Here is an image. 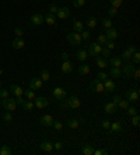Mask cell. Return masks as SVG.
<instances>
[{"mask_svg":"<svg viewBox=\"0 0 140 155\" xmlns=\"http://www.w3.org/2000/svg\"><path fill=\"white\" fill-rule=\"evenodd\" d=\"M97 27V18L95 17H88L87 18V28L93 29V28Z\"/></svg>","mask_w":140,"mask_h":155,"instance_id":"31","label":"cell"},{"mask_svg":"<svg viewBox=\"0 0 140 155\" xmlns=\"http://www.w3.org/2000/svg\"><path fill=\"white\" fill-rule=\"evenodd\" d=\"M1 106L4 108L6 110H9V112H13V110H15V108H17V102H15V99H13V98H6V99H1Z\"/></svg>","mask_w":140,"mask_h":155,"instance_id":"3","label":"cell"},{"mask_svg":"<svg viewBox=\"0 0 140 155\" xmlns=\"http://www.w3.org/2000/svg\"><path fill=\"white\" fill-rule=\"evenodd\" d=\"M60 57H62V60H63V62H65V60H69V53H67V52H63Z\"/></svg>","mask_w":140,"mask_h":155,"instance_id":"61","label":"cell"},{"mask_svg":"<svg viewBox=\"0 0 140 155\" xmlns=\"http://www.w3.org/2000/svg\"><path fill=\"white\" fill-rule=\"evenodd\" d=\"M45 23L48 24V25H56V18H55V14H51V13H48L45 17Z\"/></svg>","mask_w":140,"mask_h":155,"instance_id":"26","label":"cell"},{"mask_svg":"<svg viewBox=\"0 0 140 155\" xmlns=\"http://www.w3.org/2000/svg\"><path fill=\"white\" fill-rule=\"evenodd\" d=\"M73 29H74V32H81L84 29V24L81 23V21H74V24H73Z\"/></svg>","mask_w":140,"mask_h":155,"instance_id":"32","label":"cell"},{"mask_svg":"<svg viewBox=\"0 0 140 155\" xmlns=\"http://www.w3.org/2000/svg\"><path fill=\"white\" fill-rule=\"evenodd\" d=\"M126 110H127V115H129V116H133V115L137 113V109H136L135 106H129Z\"/></svg>","mask_w":140,"mask_h":155,"instance_id":"52","label":"cell"},{"mask_svg":"<svg viewBox=\"0 0 140 155\" xmlns=\"http://www.w3.org/2000/svg\"><path fill=\"white\" fill-rule=\"evenodd\" d=\"M65 102H62V106L63 108H70V109H79L80 105H81V102H80V99L77 98L76 95L73 96H69L67 99H63Z\"/></svg>","mask_w":140,"mask_h":155,"instance_id":"1","label":"cell"},{"mask_svg":"<svg viewBox=\"0 0 140 155\" xmlns=\"http://www.w3.org/2000/svg\"><path fill=\"white\" fill-rule=\"evenodd\" d=\"M15 102H17V105H20V106H21V104H23V102H24L23 96H15Z\"/></svg>","mask_w":140,"mask_h":155,"instance_id":"60","label":"cell"},{"mask_svg":"<svg viewBox=\"0 0 140 155\" xmlns=\"http://www.w3.org/2000/svg\"><path fill=\"white\" fill-rule=\"evenodd\" d=\"M9 91H10V94H13V95H15V96H23V94H24V90L20 85H15V84H13V85H10L9 87Z\"/></svg>","mask_w":140,"mask_h":155,"instance_id":"14","label":"cell"},{"mask_svg":"<svg viewBox=\"0 0 140 155\" xmlns=\"http://www.w3.org/2000/svg\"><path fill=\"white\" fill-rule=\"evenodd\" d=\"M109 130H111V133L122 131V123L121 122H113V123H111V126H109Z\"/></svg>","mask_w":140,"mask_h":155,"instance_id":"27","label":"cell"},{"mask_svg":"<svg viewBox=\"0 0 140 155\" xmlns=\"http://www.w3.org/2000/svg\"><path fill=\"white\" fill-rule=\"evenodd\" d=\"M87 55H88L87 50L80 49V50H77V53H76V59L80 60V62H84V60H87V57H88Z\"/></svg>","mask_w":140,"mask_h":155,"instance_id":"23","label":"cell"},{"mask_svg":"<svg viewBox=\"0 0 140 155\" xmlns=\"http://www.w3.org/2000/svg\"><path fill=\"white\" fill-rule=\"evenodd\" d=\"M21 106H23V109L27 110V112H29V110H32L34 108H35L34 102L32 101H29V99H24V102L21 104Z\"/></svg>","mask_w":140,"mask_h":155,"instance_id":"24","label":"cell"},{"mask_svg":"<svg viewBox=\"0 0 140 155\" xmlns=\"http://www.w3.org/2000/svg\"><path fill=\"white\" fill-rule=\"evenodd\" d=\"M90 71H91V68H90L88 64L79 66V74H81V76H87V74H90Z\"/></svg>","mask_w":140,"mask_h":155,"instance_id":"28","label":"cell"},{"mask_svg":"<svg viewBox=\"0 0 140 155\" xmlns=\"http://www.w3.org/2000/svg\"><path fill=\"white\" fill-rule=\"evenodd\" d=\"M57 10H59V7H57V6L52 4L51 7H49V13H51V14H56V13H57Z\"/></svg>","mask_w":140,"mask_h":155,"instance_id":"57","label":"cell"},{"mask_svg":"<svg viewBox=\"0 0 140 155\" xmlns=\"http://www.w3.org/2000/svg\"><path fill=\"white\" fill-rule=\"evenodd\" d=\"M130 59L133 60V63H135V64H139L140 63V53H139V50H136L135 53L132 55Z\"/></svg>","mask_w":140,"mask_h":155,"instance_id":"41","label":"cell"},{"mask_svg":"<svg viewBox=\"0 0 140 155\" xmlns=\"http://www.w3.org/2000/svg\"><path fill=\"white\" fill-rule=\"evenodd\" d=\"M39 148H41V151H43V152H48V154H49V152H52V151H53V144H52L51 141H43L41 145H39Z\"/></svg>","mask_w":140,"mask_h":155,"instance_id":"21","label":"cell"},{"mask_svg":"<svg viewBox=\"0 0 140 155\" xmlns=\"http://www.w3.org/2000/svg\"><path fill=\"white\" fill-rule=\"evenodd\" d=\"M109 1H111V6L115 7V9H119L122 6V3H123V0H109Z\"/></svg>","mask_w":140,"mask_h":155,"instance_id":"46","label":"cell"},{"mask_svg":"<svg viewBox=\"0 0 140 155\" xmlns=\"http://www.w3.org/2000/svg\"><path fill=\"white\" fill-rule=\"evenodd\" d=\"M52 126H53L57 131H60L62 129H63V124H62V122H59V120H53V124H52Z\"/></svg>","mask_w":140,"mask_h":155,"instance_id":"48","label":"cell"},{"mask_svg":"<svg viewBox=\"0 0 140 155\" xmlns=\"http://www.w3.org/2000/svg\"><path fill=\"white\" fill-rule=\"evenodd\" d=\"M53 148L57 150V151H60L62 148H63V143H62V141H56L55 144H53Z\"/></svg>","mask_w":140,"mask_h":155,"instance_id":"55","label":"cell"},{"mask_svg":"<svg viewBox=\"0 0 140 155\" xmlns=\"http://www.w3.org/2000/svg\"><path fill=\"white\" fill-rule=\"evenodd\" d=\"M39 122H41L43 126H46V127H51L52 124H53V118H52L51 115H42L41 119H39Z\"/></svg>","mask_w":140,"mask_h":155,"instance_id":"16","label":"cell"},{"mask_svg":"<svg viewBox=\"0 0 140 155\" xmlns=\"http://www.w3.org/2000/svg\"><path fill=\"white\" fill-rule=\"evenodd\" d=\"M101 24H102V27L107 29V28H111L112 27V21L111 18H104L102 21H101Z\"/></svg>","mask_w":140,"mask_h":155,"instance_id":"43","label":"cell"},{"mask_svg":"<svg viewBox=\"0 0 140 155\" xmlns=\"http://www.w3.org/2000/svg\"><path fill=\"white\" fill-rule=\"evenodd\" d=\"M56 15H57L60 20H65V18H67V17L70 15V10L67 9V7H60V9L57 10Z\"/></svg>","mask_w":140,"mask_h":155,"instance_id":"20","label":"cell"},{"mask_svg":"<svg viewBox=\"0 0 140 155\" xmlns=\"http://www.w3.org/2000/svg\"><path fill=\"white\" fill-rule=\"evenodd\" d=\"M42 80L41 78H38V77H32L31 78V81H29V88L31 90H39V88H42Z\"/></svg>","mask_w":140,"mask_h":155,"instance_id":"12","label":"cell"},{"mask_svg":"<svg viewBox=\"0 0 140 155\" xmlns=\"http://www.w3.org/2000/svg\"><path fill=\"white\" fill-rule=\"evenodd\" d=\"M127 50H129L130 53H135L136 50H137V48H136L135 45H130V46H129V48H127Z\"/></svg>","mask_w":140,"mask_h":155,"instance_id":"62","label":"cell"},{"mask_svg":"<svg viewBox=\"0 0 140 155\" xmlns=\"http://www.w3.org/2000/svg\"><path fill=\"white\" fill-rule=\"evenodd\" d=\"M126 101H129L132 104H137L139 102V91L137 90H127L126 91Z\"/></svg>","mask_w":140,"mask_h":155,"instance_id":"6","label":"cell"},{"mask_svg":"<svg viewBox=\"0 0 140 155\" xmlns=\"http://www.w3.org/2000/svg\"><path fill=\"white\" fill-rule=\"evenodd\" d=\"M107 42V37H105V34H99L97 37V43L98 45H104Z\"/></svg>","mask_w":140,"mask_h":155,"instance_id":"42","label":"cell"},{"mask_svg":"<svg viewBox=\"0 0 140 155\" xmlns=\"http://www.w3.org/2000/svg\"><path fill=\"white\" fill-rule=\"evenodd\" d=\"M67 42H69L71 46H80L81 42H83V39H81L79 32H71V34L67 35Z\"/></svg>","mask_w":140,"mask_h":155,"instance_id":"2","label":"cell"},{"mask_svg":"<svg viewBox=\"0 0 140 155\" xmlns=\"http://www.w3.org/2000/svg\"><path fill=\"white\" fill-rule=\"evenodd\" d=\"M104 45L107 46L109 50H113V49H115V43H113V41H111V39H107V42H105Z\"/></svg>","mask_w":140,"mask_h":155,"instance_id":"49","label":"cell"},{"mask_svg":"<svg viewBox=\"0 0 140 155\" xmlns=\"http://www.w3.org/2000/svg\"><path fill=\"white\" fill-rule=\"evenodd\" d=\"M129 104H130V102H129V101H123V99H121L119 101V102H118V109H123V110H126L127 109V108H129Z\"/></svg>","mask_w":140,"mask_h":155,"instance_id":"33","label":"cell"},{"mask_svg":"<svg viewBox=\"0 0 140 155\" xmlns=\"http://www.w3.org/2000/svg\"><path fill=\"white\" fill-rule=\"evenodd\" d=\"M53 96H55V99L57 101H63L66 98V90L62 87H56L53 90Z\"/></svg>","mask_w":140,"mask_h":155,"instance_id":"9","label":"cell"},{"mask_svg":"<svg viewBox=\"0 0 140 155\" xmlns=\"http://www.w3.org/2000/svg\"><path fill=\"white\" fill-rule=\"evenodd\" d=\"M104 84V92H107V94H109V92H113L115 91V88H116V85H115V82L112 81V80H105V81L102 82Z\"/></svg>","mask_w":140,"mask_h":155,"instance_id":"10","label":"cell"},{"mask_svg":"<svg viewBox=\"0 0 140 155\" xmlns=\"http://www.w3.org/2000/svg\"><path fill=\"white\" fill-rule=\"evenodd\" d=\"M108 77H109V76H108L107 73H104V71H99V73L97 74V78L98 80H99V81H105V80H108Z\"/></svg>","mask_w":140,"mask_h":155,"instance_id":"44","label":"cell"},{"mask_svg":"<svg viewBox=\"0 0 140 155\" xmlns=\"http://www.w3.org/2000/svg\"><path fill=\"white\" fill-rule=\"evenodd\" d=\"M95 64L99 68H107L108 67V60L101 57V56H95Z\"/></svg>","mask_w":140,"mask_h":155,"instance_id":"22","label":"cell"},{"mask_svg":"<svg viewBox=\"0 0 140 155\" xmlns=\"http://www.w3.org/2000/svg\"><path fill=\"white\" fill-rule=\"evenodd\" d=\"M105 37H107V39H111V41H113V39H116L118 38V31L115 29V28H107L105 29Z\"/></svg>","mask_w":140,"mask_h":155,"instance_id":"17","label":"cell"},{"mask_svg":"<svg viewBox=\"0 0 140 155\" xmlns=\"http://www.w3.org/2000/svg\"><path fill=\"white\" fill-rule=\"evenodd\" d=\"M101 50H102V45H98L97 42H95V43H90V45H88L87 53L95 57V56H99V55H101Z\"/></svg>","mask_w":140,"mask_h":155,"instance_id":"5","label":"cell"},{"mask_svg":"<svg viewBox=\"0 0 140 155\" xmlns=\"http://www.w3.org/2000/svg\"><path fill=\"white\" fill-rule=\"evenodd\" d=\"M80 37H81L83 41H88L90 38H91V32L87 31V29H83V31L80 32Z\"/></svg>","mask_w":140,"mask_h":155,"instance_id":"36","label":"cell"},{"mask_svg":"<svg viewBox=\"0 0 140 155\" xmlns=\"http://www.w3.org/2000/svg\"><path fill=\"white\" fill-rule=\"evenodd\" d=\"M121 99H122V98L119 95H113V98H112V102H113L115 105H118V102H119Z\"/></svg>","mask_w":140,"mask_h":155,"instance_id":"59","label":"cell"},{"mask_svg":"<svg viewBox=\"0 0 140 155\" xmlns=\"http://www.w3.org/2000/svg\"><path fill=\"white\" fill-rule=\"evenodd\" d=\"M67 126H69L70 129H77L79 127V120H76V119H70V120H67Z\"/></svg>","mask_w":140,"mask_h":155,"instance_id":"38","label":"cell"},{"mask_svg":"<svg viewBox=\"0 0 140 155\" xmlns=\"http://www.w3.org/2000/svg\"><path fill=\"white\" fill-rule=\"evenodd\" d=\"M24 95L27 96V99H29V101H34L35 99V92H34V90H31V88H29V90H25V91H24Z\"/></svg>","mask_w":140,"mask_h":155,"instance_id":"34","label":"cell"},{"mask_svg":"<svg viewBox=\"0 0 140 155\" xmlns=\"http://www.w3.org/2000/svg\"><path fill=\"white\" fill-rule=\"evenodd\" d=\"M116 13H118V9H115V7H111V9L108 10V15H109V18H111V17H115Z\"/></svg>","mask_w":140,"mask_h":155,"instance_id":"53","label":"cell"},{"mask_svg":"<svg viewBox=\"0 0 140 155\" xmlns=\"http://www.w3.org/2000/svg\"><path fill=\"white\" fill-rule=\"evenodd\" d=\"M10 96V91L9 88L4 90V88H0V99H6V98H9Z\"/></svg>","mask_w":140,"mask_h":155,"instance_id":"37","label":"cell"},{"mask_svg":"<svg viewBox=\"0 0 140 155\" xmlns=\"http://www.w3.org/2000/svg\"><path fill=\"white\" fill-rule=\"evenodd\" d=\"M132 77L135 78L136 81H139L140 80V70L137 67H135V71H133V74H132Z\"/></svg>","mask_w":140,"mask_h":155,"instance_id":"51","label":"cell"},{"mask_svg":"<svg viewBox=\"0 0 140 155\" xmlns=\"http://www.w3.org/2000/svg\"><path fill=\"white\" fill-rule=\"evenodd\" d=\"M112 67H122L123 66V62H122V59L119 57V56H112L111 59H109V63Z\"/></svg>","mask_w":140,"mask_h":155,"instance_id":"18","label":"cell"},{"mask_svg":"<svg viewBox=\"0 0 140 155\" xmlns=\"http://www.w3.org/2000/svg\"><path fill=\"white\" fill-rule=\"evenodd\" d=\"M101 126H102L105 130H109V126H111V123H109V120H102V122H101Z\"/></svg>","mask_w":140,"mask_h":155,"instance_id":"58","label":"cell"},{"mask_svg":"<svg viewBox=\"0 0 140 155\" xmlns=\"http://www.w3.org/2000/svg\"><path fill=\"white\" fill-rule=\"evenodd\" d=\"M0 88H1V81H0Z\"/></svg>","mask_w":140,"mask_h":155,"instance_id":"64","label":"cell"},{"mask_svg":"<svg viewBox=\"0 0 140 155\" xmlns=\"http://www.w3.org/2000/svg\"><path fill=\"white\" fill-rule=\"evenodd\" d=\"M81 152H83L84 155H93V154H94V147H93V145H90V144H87V145H84V147H83Z\"/></svg>","mask_w":140,"mask_h":155,"instance_id":"30","label":"cell"},{"mask_svg":"<svg viewBox=\"0 0 140 155\" xmlns=\"http://www.w3.org/2000/svg\"><path fill=\"white\" fill-rule=\"evenodd\" d=\"M3 120H4L6 123H11V122H13V115H11V112L7 110V112L3 115Z\"/></svg>","mask_w":140,"mask_h":155,"instance_id":"39","label":"cell"},{"mask_svg":"<svg viewBox=\"0 0 140 155\" xmlns=\"http://www.w3.org/2000/svg\"><path fill=\"white\" fill-rule=\"evenodd\" d=\"M84 4H85V0H73V6H74L76 9H80Z\"/></svg>","mask_w":140,"mask_h":155,"instance_id":"47","label":"cell"},{"mask_svg":"<svg viewBox=\"0 0 140 155\" xmlns=\"http://www.w3.org/2000/svg\"><path fill=\"white\" fill-rule=\"evenodd\" d=\"M132 55H133V53H130L129 50L126 49L125 52H122V53H121V56H119V57H121V59H122V62H126V63H127V62L130 60Z\"/></svg>","mask_w":140,"mask_h":155,"instance_id":"29","label":"cell"},{"mask_svg":"<svg viewBox=\"0 0 140 155\" xmlns=\"http://www.w3.org/2000/svg\"><path fill=\"white\" fill-rule=\"evenodd\" d=\"M73 68H74V64L71 63L70 60H65V62L62 63V73L69 74L73 71Z\"/></svg>","mask_w":140,"mask_h":155,"instance_id":"11","label":"cell"},{"mask_svg":"<svg viewBox=\"0 0 140 155\" xmlns=\"http://www.w3.org/2000/svg\"><path fill=\"white\" fill-rule=\"evenodd\" d=\"M90 91H91V92H97V94H101V92H104V84H102V81H99L98 78L93 80V81L90 82Z\"/></svg>","mask_w":140,"mask_h":155,"instance_id":"4","label":"cell"},{"mask_svg":"<svg viewBox=\"0 0 140 155\" xmlns=\"http://www.w3.org/2000/svg\"><path fill=\"white\" fill-rule=\"evenodd\" d=\"M101 55H102L104 59H107V57H109V56H111V50L108 49V48H104V49L101 50Z\"/></svg>","mask_w":140,"mask_h":155,"instance_id":"50","label":"cell"},{"mask_svg":"<svg viewBox=\"0 0 140 155\" xmlns=\"http://www.w3.org/2000/svg\"><path fill=\"white\" fill-rule=\"evenodd\" d=\"M39 76H41V80H42V81H48V80L51 78V76H49V71H48L46 68H42L41 73H39Z\"/></svg>","mask_w":140,"mask_h":155,"instance_id":"35","label":"cell"},{"mask_svg":"<svg viewBox=\"0 0 140 155\" xmlns=\"http://www.w3.org/2000/svg\"><path fill=\"white\" fill-rule=\"evenodd\" d=\"M116 110H118V106L115 105L113 102H108V104L104 105V112L107 115H113Z\"/></svg>","mask_w":140,"mask_h":155,"instance_id":"13","label":"cell"},{"mask_svg":"<svg viewBox=\"0 0 140 155\" xmlns=\"http://www.w3.org/2000/svg\"><path fill=\"white\" fill-rule=\"evenodd\" d=\"M93 155H108V150H94Z\"/></svg>","mask_w":140,"mask_h":155,"instance_id":"54","label":"cell"},{"mask_svg":"<svg viewBox=\"0 0 140 155\" xmlns=\"http://www.w3.org/2000/svg\"><path fill=\"white\" fill-rule=\"evenodd\" d=\"M31 23L34 24V25H41L42 23H45V18H43V15L39 13H35L31 15Z\"/></svg>","mask_w":140,"mask_h":155,"instance_id":"15","label":"cell"},{"mask_svg":"<svg viewBox=\"0 0 140 155\" xmlns=\"http://www.w3.org/2000/svg\"><path fill=\"white\" fill-rule=\"evenodd\" d=\"M132 118V124H133V126H136V127H137V126H139V122H140V118H139V115L136 113V115H133V116H130Z\"/></svg>","mask_w":140,"mask_h":155,"instance_id":"45","label":"cell"},{"mask_svg":"<svg viewBox=\"0 0 140 155\" xmlns=\"http://www.w3.org/2000/svg\"><path fill=\"white\" fill-rule=\"evenodd\" d=\"M34 105L37 106L38 109H42V108H46V106L49 105V101H48V98H45V96H35Z\"/></svg>","mask_w":140,"mask_h":155,"instance_id":"7","label":"cell"},{"mask_svg":"<svg viewBox=\"0 0 140 155\" xmlns=\"http://www.w3.org/2000/svg\"><path fill=\"white\" fill-rule=\"evenodd\" d=\"M0 108H1V99H0Z\"/></svg>","mask_w":140,"mask_h":155,"instance_id":"63","label":"cell"},{"mask_svg":"<svg viewBox=\"0 0 140 155\" xmlns=\"http://www.w3.org/2000/svg\"><path fill=\"white\" fill-rule=\"evenodd\" d=\"M11 46H13L14 49H17V50L24 49V46H25V42H24L23 38H15V39L11 42Z\"/></svg>","mask_w":140,"mask_h":155,"instance_id":"19","label":"cell"},{"mask_svg":"<svg viewBox=\"0 0 140 155\" xmlns=\"http://www.w3.org/2000/svg\"><path fill=\"white\" fill-rule=\"evenodd\" d=\"M14 34H15V35H17V38H21L24 35V32H23V29H21V28H15V29H14Z\"/></svg>","mask_w":140,"mask_h":155,"instance_id":"56","label":"cell"},{"mask_svg":"<svg viewBox=\"0 0 140 155\" xmlns=\"http://www.w3.org/2000/svg\"><path fill=\"white\" fill-rule=\"evenodd\" d=\"M11 154V150H10L9 145H1L0 148V155H10Z\"/></svg>","mask_w":140,"mask_h":155,"instance_id":"40","label":"cell"},{"mask_svg":"<svg viewBox=\"0 0 140 155\" xmlns=\"http://www.w3.org/2000/svg\"><path fill=\"white\" fill-rule=\"evenodd\" d=\"M135 71V67H133V64L130 63H126L125 66H122V76H125L127 78H132V74Z\"/></svg>","mask_w":140,"mask_h":155,"instance_id":"8","label":"cell"},{"mask_svg":"<svg viewBox=\"0 0 140 155\" xmlns=\"http://www.w3.org/2000/svg\"><path fill=\"white\" fill-rule=\"evenodd\" d=\"M109 74H111L112 78H121V76H122L121 67H111V70H109Z\"/></svg>","mask_w":140,"mask_h":155,"instance_id":"25","label":"cell"}]
</instances>
